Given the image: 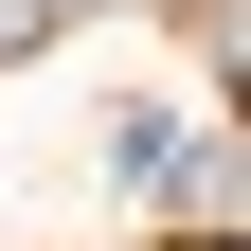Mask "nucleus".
Listing matches in <instances>:
<instances>
[{"label": "nucleus", "instance_id": "2", "mask_svg": "<svg viewBox=\"0 0 251 251\" xmlns=\"http://www.w3.org/2000/svg\"><path fill=\"white\" fill-rule=\"evenodd\" d=\"M198 251H233V233H198Z\"/></svg>", "mask_w": 251, "mask_h": 251}, {"label": "nucleus", "instance_id": "1", "mask_svg": "<svg viewBox=\"0 0 251 251\" xmlns=\"http://www.w3.org/2000/svg\"><path fill=\"white\" fill-rule=\"evenodd\" d=\"M72 18H108V0H0V54H36V36H72Z\"/></svg>", "mask_w": 251, "mask_h": 251}]
</instances>
